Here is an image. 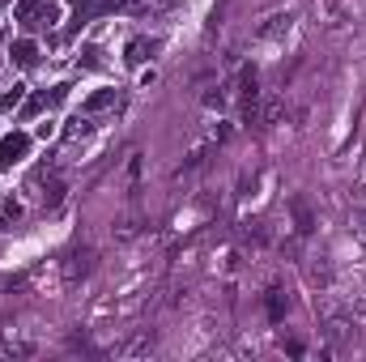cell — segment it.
<instances>
[{"instance_id":"2","label":"cell","mask_w":366,"mask_h":362,"mask_svg":"<svg viewBox=\"0 0 366 362\" xmlns=\"http://www.w3.org/2000/svg\"><path fill=\"white\" fill-rule=\"evenodd\" d=\"M26 154H30V137H26V132H9V137H0V171L17 166Z\"/></svg>"},{"instance_id":"14","label":"cell","mask_w":366,"mask_h":362,"mask_svg":"<svg viewBox=\"0 0 366 362\" xmlns=\"http://www.w3.org/2000/svg\"><path fill=\"white\" fill-rule=\"evenodd\" d=\"M358 222H362V226H366V209H358Z\"/></svg>"},{"instance_id":"5","label":"cell","mask_w":366,"mask_h":362,"mask_svg":"<svg viewBox=\"0 0 366 362\" xmlns=\"http://www.w3.org/2000/svg\"><path fill=\"white\" fill-rule=\"evenodd\" d=\"M90 269H94V252H90V247H85V252H72V256H68V265H64V282L72 286V282H81Z\"/></svg>"},{"instance_id":"6","label":"cell","mask_w":366,"mask_h":362,"mask_svg":"<svg viewBox=\"0 0 366 362\" xmlns=\"http://www.w3.org/2000/svg\"><path fill=\"white\" fill-rule=\"evenodd\" d=\"M154 51H158V38H132L124 47V64H145Z\"/></svg>"},{"instance_id":"12","label":"cell","mask_w":366,"mask_h":362,"mask_svg":"<svg viewBox=\"0 0 366 362\" xmlns=\"http://www.w3.org/2000/svg\"><path fill=\"white\" fill-rule=\"evenodd\" d=\"M47 111V94H34L30 102H26V115H43Z\"/></svg>"},{"instance_id":"13","label":"cell","mask_w":366,"mask_h":362,"mask_svg":"<svg viewBox=\"0 0 366 362\" xmlns=\"http://www.w3.org/2000/svg\"><path fill=\"white\" fill-rule=\"evenodd\" d=\"M81 55H85V60H81V64H85V68H98V64H102V60H98V47H85V51H81Z\"/></svg>"},{"instance_id":"7","label":"cell","mask_w":366,"mask_h":362,"mask_svg":"<svg viewBox=\"0 0 366 362\" xmlns=\"http://www.w3.org/2000/svg\"><path fill=\"white\" fill-rule=\"evenodd\" d=\"M115 102H119V90H98V94L85 98L81 111H85V115H98V111H107V107H115Z\"/></svg>"},{"instance_id":"4","label":"cell","mask_w":366,"mask_h":362,"mask_svg":"<svg viewBox=\"0 0 366 362\" xmlns=\"http://www.w3.org/2000/svg\"><path fill=\"white\" fill-rule=\"evenodd\" d=\"M290 218H294L298 235H311V230H316V213H311V205H307V196H303V192H294V196H290Z\"/></svg>"},{"instance_id":"10","label":"cell","mask_w":366,"mask_h":362,"mask_svg":"<svg viewBox=\"0 0 366 362\" xmlns=\"http://www.w3.org/2000/svg\"><path fill=\"white\" fill-rule=\"evenodd\" d=\"M60 201H64V179H51V183H47V192H43V205H47V209H55Z\"/></svg>"},{"instance_id":"11","label":"cell","mask_w":366,"mask_h":362,"mask_svg":"<svg viewBox=\"0 0 366 362\" xmlns=\"http://www.w3.org/2000/svg\"><path fill=\"white\" fill-rule=\"evenodd\" d=\"M21 90H26V85H13L9 94H0V107H4V111H13V107H21Z\"/></svg>"},{"instance_id":"9","label":"cell","mask_w":366,"mask_h":362,"mask_svg":"<svg viewBox=\"0 0 366 362\" xmlns=\"http://www.w3.org/2000/svg\"><path fill=\"white\" fill-rule=\"evenodd\" d=\"M286 307H290V303H286V294H281V290H269V320H273V324H281V320H286Z\"/></svg>"},{"instance_id":"8","label":"cell","mask_w":366,"mask_h":362,"mask_svg":"<svg viewBox=\"0 0 366 362\" xmlns=\"http://www.w3.org/2000/svg\"><path fill=\"white\" fill-rule=\"evenodd\" d=\"M9 55H13V64H21V68H30V64L38 60V47H34L30 38H17V43L9 47Z\"/></svg>"},{"instance_id":"1","label":"cell","mask_w":366,"mask_h":362,"mask_svg":"<svg viewBox=\"0 0 366 362\" xmlns=\"http://www.w3.org/2000/svg\"><path fill=\"white\" fill-rule=\"evenodd\" d=\"M124 0H72V26H68V34H77L85 21H94V17H102V13H115Z\"/></svg>"},{"instance_id":"15","label":"cell","mask_w":366,"mask_h":362,"mask_svg":"<svg viewBox=\"0 0 366 362\" xmlns=\"http://www.w3.org/2000/svg\"><path fill=\"white\" fill-rule=\"evenodd\" d=\"M0 4H9V0H0Z\"/></svg>"},{"instance_id":"3","label":"cell","mask_w":366,"mask_h":362,"mask_svg":"<svg viewBox=\"0 0 366 362\" xmlns=\"http://www.w3.org/2000/svg\"><path fill=\"white\" fill-rule=\"evenodd\" d=\"M55 17H60V9L51 0H34V9L21 17V26L26 30H47V26H55Z\"/></svg>"}]
</instances>
